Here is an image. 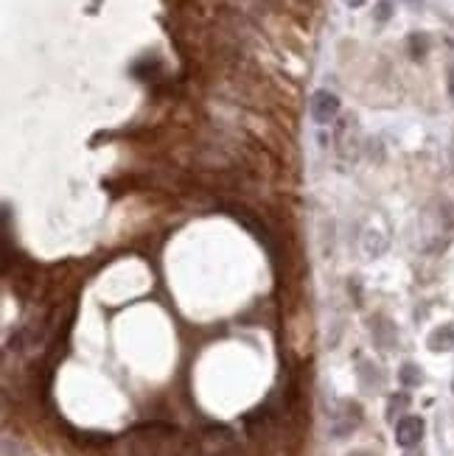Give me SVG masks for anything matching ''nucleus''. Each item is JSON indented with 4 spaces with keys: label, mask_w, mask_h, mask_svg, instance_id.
Returning <instances> with one entry per match:
<instances>
[{
    "label": "nucleus",
    "mask_w": 454,
    "mask_h": 456,
    "mask_svg": "<svg viewBox=\"0 0 454 456\" xmlns=\"http://www.w3.org/2000/svg\"><path fill=\"white\" fill-rule=\"evenodd\" d=\"M393 434H395L398 448L412 450V448L421 445V439L426 434V423H424V417H418V414H404V417L393 426Z\"/></svg>",
    "instance_id": "f257e3e1"
},
{
    "label": "nucleus",
    "mask_w": 454,
    "mask_h": 456,
    "mask_svg": "<svg viewBox=\"0 0 454 456\" xmlns=\"http://www.w3.org/2000/svg\"><path fill=\"white\" fill-rule=\"evenodd\" d=\"M359 423H362V406H359L356 400H342V403H340V414H337V420H334L331 434H334V437L353 434Z\"/></svg>",
    "instance_id": "f03ea898"
},
{
    "label": "nucleus",
    "mask_w": 454,
    "mask_h": 456,
    "mask_svg": "<svg viewBox=\"0 0 454 456\" xmlns=\"http://www.w3.org/2000/svg\"><path fill=\"white\" fill-rule=\"evenodd\" d=\"M337 112H340V98H337L334 93H328V90L314 93V98H311V115H314L317 123L334 120Z\"/></svg>",
    "instance_id": "7ed1b4c3"
},
{
    "label": "nucleus",
    "mask_w": 454,
    "mask_h": 456,
    "mask_svg": "<svg viewBox=\"0 0 454 456\" xmlns=\"http://www.w3.org/2000/svg\"><path fill=\"white\" fill-rule=\"evenodd\" d=\"M426 347L432 353H448V350H454V322L435 327L432 334H429V339H426Z\"/></svg>",
    "instance_id": "20e7f679"
},
{
    "label": "nucleus",
    "mask_w": 454,
    "mask_h": 456,
    "mask_svg": "<svg viewBox=\"0 0 454 456\" xmlns=\"http://www.w3.org/2000/svg\"><path fill=\"white\" fill-rule=\"evenodd\" d=\"M359 384L364 392H379L384 387V372L370 361H364V364H359Z\"/></svg>",
    "instance_id": "39448f33"
},
{
    "label": "nucleus",
    "mask_w": 454,
    "mask_h": 456,
    "mask_svg": "<svg viewBox=\"0 0 454 456\" xmlns=\"http://www.w3.org/2000/svg\"><path fill=\"white\" fill-rule=\"evenodd\" d=\"M373 342H376L382 350H387V347H393V345L398 342V334H395V327L390 325L387 316H376V319H373Z\"/></svg>",
    "instance_id": "423d86ee"
},
{
    "label": "nucleus",
    "mask_w": 454,
    "mask_h": 456,
    "mask_svg": "<svg viewBox=\"0 0 454 456\" xmlns=\"http://www.w3.org/2000/svg\"><path fill=\"white\" fill-rule=\"evenodd\" d=\"M424 369L415 364V361H404L401 367H398V384L404 387V389H415V387H421L424 384Z\"/></svg>",
    "instance_id": "0eeeda50"
},
{
    "label": "nucleus",
    "mask_w": 454,
    "mask_h": 456,
    "mask_svg": "<svg viewBox=\"0 0 454 456\" xmlns=\"http://www.w3.org/2000/svg\"><path fill=\"white\" fill-rule=\"evenodd\" d=\"M412 406V398H409V392H395V395H390L387 398V420L395 426L404 414H406V409Z\"/></svg>",
    "instance_id": "6e6552de"
},
{
    "label": "nucleus",
    "mask_w": 454,
    "mask_h": 456,
    "mask_svg": "<svg viewBox=\"0 0 454 456\" xmlns=\"http://www.w3.org/2000/svg\"><path fill=\"white\" fill-rule=\"evenodd\" d=\"M404 456H426V453H424V450H418V448H412V450H406Z\"/></svg>",
    "instance_id": "1a4fd4ad"
},
{
    "label": "nucleus",
    "mask_w": 454,
    "mask_h": 456,
    "mask_svg": "<svg viewBox=\"0 0 454 456\" xmlns=\"http://www.w3.org/2000/svg\"><path fill=\"white\" fill-rule=\"evenodd\" d=\"M348 456H370V453H367V450H351Z\"/></svg>",
    "instance_id": "9d476101"
},
{
    "label": "nucleus",
    "mask_w": 454,
    "mask_h": 456,
    "mask_svg": "<svg viewBox=\"0 0 454 456\" xmlns=\"http://www.w3.org/2000/svg\"><path fill=\"white\" fill-rule=\"evenodd\" d=\"M345 3H351V6H359V3H362V0H345Z\"/></svg>",
    "instance_id": "9b49d317"
}]
</instances>
